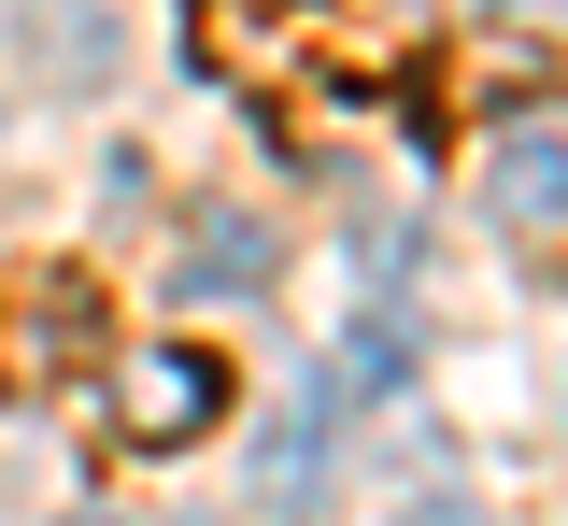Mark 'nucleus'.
Masks as SVG:
<instances>
[{
    "instance_id": "f257e3e1",
    "label": "nucleus",
    "mask_w": 568,
    "mask_h": 526,
    "mask_svg": "<svg viewBox=\"0 0 568 526\" xmlns=\"http://www.w3.org/2000/svg\"><path fill=\"white\" fill-rule=\"evenodd\" d=\"M213 413H227V356L213 342H156V356L114 371V455H185Z\"/></svg>"
},
{
    "instance_id": "f03ea898",
    "label": "nucleus",
    "mask_w": 568,
    "mask_h": 526,
    "mask_svg": "<svg viewBox=\"0 0 568 526\" xmlns=\"http://www.w3.org/2000/svg\"><path fill=\"white\" fill-rule=\"evenodd\" d=\"M0 327H29V342L0 356V384H58V371L100 356V285H85V271H43V285L0 300Z\"/></svg>"
},
{
    "instance_id": "7ed1b4c3",
    "label": "nucleus",
    "mask_w": 568,
    "mask_h": 526,
    "mask_svg": "<svg viewBox=\"0 0 568 526\" xmlns=\"http://www.w3.org/2000/svg\"><path fill=\"white\" fill-rule=\"evenodd\" d=\"M484 214L497 227H555L568 214V143L555 129H511V143L484 156Z\"/></svg>"
},
{
    "instance_id": "20e7f679",
    "label": "nucleus",
    "mask_w": 568,
    "mask_h": 526,
    "mask_svg": "<svg viewBox=\"0 0 568 526\" xmlns=\"http://www.w3.org/2000/svg\"><path fill=\"white\" fill-rule=\"evenodd\" d=\"M171 271H185V300H242V285H271V227L256 214H200Z\"/></svg>"
},
{
    "instance_id": "39448f33",
    "label": "nucleus",
    "mask_w": 568,
    "mask_h": 526,
    "mask_svg": "<svg viewBox=\"0 0 568 526\" xmlns=\"http://www.w3.org/2000/svg\"><path fill=\"white\" fill-rule=\"evenodd\" d=\"M398 526H484V513H469V498H413Z\"/></svg>"
},
{
    "instance_id": "423d86ee",
    "label": "nucleus",
    "mask_w": 568,
    "mask_h": 526,
    "mask_svg": "<svg viewBox=\"0 0 568 526\" xmlns=\"http://www.w3.org/2000/svg\"><path fill=\"white\" fill-rule=\"evenodd\" d=\"M71 526H114V513H71Z\"/></svg>"
}]
</instances>
